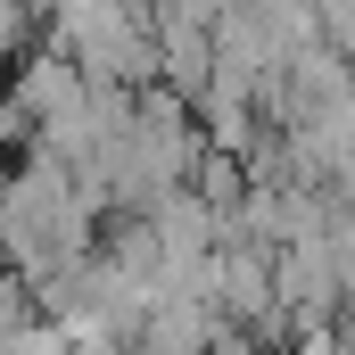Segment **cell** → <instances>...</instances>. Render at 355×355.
<instances>
[{"mask_svg": "<svg viewBox=\"0 0 355 355\" xmlns=\"http://www.w3.org/2000/svg\"><path fill=\"white\" fill-rule=\"evenodd\" d=\"M17 42H25V17H17V8H0V67L17 58Z\"/></svg>", "mask_w": 355, "mask_h": 355, "instance_id": "cell-1", "label": "cell"}]
</instances>
